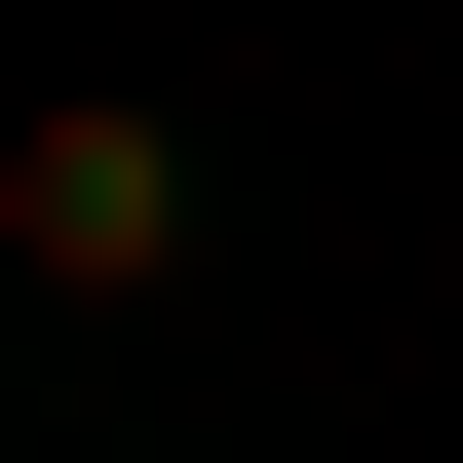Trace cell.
I'll use <instances>...</instances> for the list:
<instances>
[{
  "instance_id": "6da1fadb",
  "label": "cell",
  "mask_w": 463,
  "mask_h": 463,
  "mask_svg": "<svg viewBox=\"0 0 463 463\" xmlns=\"http://www.w3.org/2000/svg\"><path fill=\"white\" fill-rule=\"evenodd\" d=\"M0 232H39L78 309H155V270H194V116H39V155H0Z\"/></svg>"
}]
</instances>
